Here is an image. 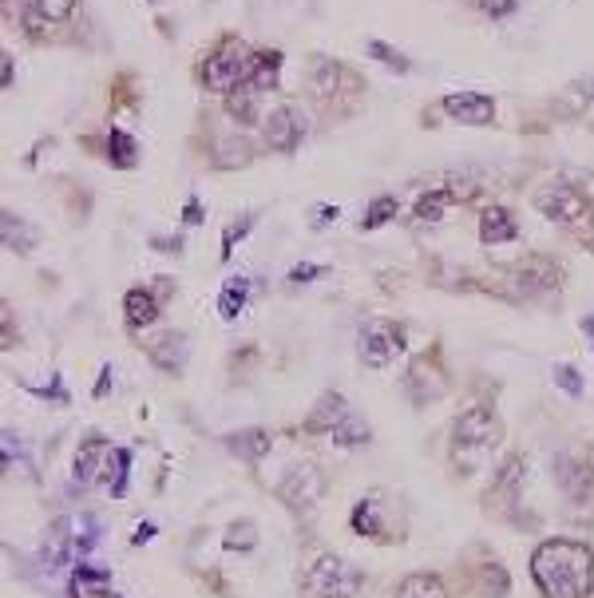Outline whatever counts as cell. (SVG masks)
Wrapping results in <instances>:
<instances>
[{"mask_svg": "<svg viewBox=\"0 0 594 598\" xmlns=\"http://www.w3.org/2000/svg\"><path fill=\"white\" fill-rule=\"evenodd\" d=\"M531 579L543 598H587L594 591L591 547L575 539H547L531 555Z\"/></svg>", "mask_w": 594, "mask_h": 598, "instance_id": "cell-1", "label": "cell"}, {"mask_svg": "<svg viewBox=\"0 0 594 598\" xmlns=\"http://www.w3.org/2000/svg\"><path fill=\"white\" fill-rule=\"evenodd\" d=\"M503 440V424L499 416L488 412V408H468L456 416V428H452V460L460 472H472L480 468V460L499 448Z\"/></svg>", "mask_w": 594, "mask_h": 598, "instance_id": "cell-2", "label": "cell"}, {"mask_svg": "<svg viewBox=\"0 0 594 598\" xmlns=\"http://www.w3.org/2000/svg\"><path fill=\"white\" fill-rule=\"evenodd\" d=\"M361 587H365V575L337 555H321L305 571V595L309 598H353Z\"/></svg>", "mask_w": 594, "mask_h": 598, "instance_id": "cell-3", "label": "cell"}, {"mask_svg": "<svg viewBox=\"0 0 594 598\" xmlns=\"http://www.w3.org/2000/svg\"><path fill=\"white\" fill-rule=\"evenodd\" d=\"M246 52H242V44H226V48H218L214 56H206V64H202V84L210 88V92H238L242 88V80H246Z\"/></svg>", "mask_w": 594, "mask_h": 598, "instance_id": "cell-4", "label": "cell"}, {"mask_svg": "<svg viewBox=\"0 0 594 598\" xmlns=\"http://www.w3.org/2000/svg\"><path fill=\"white\" fill-rule=\"evenodd\" d=\"M357 349H361V361L369 369H385L396 353H404V329L396 321H369L361 329Z\"/></svg>", "mask_w": 594, "mask_h": 598, "instance_id": "cell-5", "label": "cell"}, {"mask_svg": "<svg viewBox=\"0 0 594 598\" xmlns=\"http://www.w3.org/2000/svg\"><path fill=\"white\" fill-rule=\"evenodd\" d=\"M535 206H539V214H547V218H555V222H563V226H583V222H591V206H587V199H583L571 183H551V187H543V191L535 195Z\"/></svg>", "mask_w": 594, "mask_h": 598, "instance_id": "cell-6", "label": "cell"}, {"mask_svg": "<svg viewBox=\"0 0 594 598\" xmlns=\"http://www.w3.org/2000/svg\"><path fill=\"white\" fill-rule=\"evenodd\" d=\"M559 488L567 492V499L587 503V496H594V452H563L551 464Z\"/></svg>", "mask_w": 594, "mask_h": 598, "instance_id": "cell-7", "label": "cell"}, {"mask_svg": "<svg viewBox=\"0 0 594 598\" xmlns=\"http://www.w3.org/2000/svg\"><path fill=\"white\" fill-rule=\"evenodd\" d=\"M325 492V476H321V468L317 464H297L286 472V480L278 484V496L286 499L294 511H309L317 499Z\"/></svg>", "mask_w": 594, "mask_h": 598, "instance_id": "cell-8", "label": "cell"}, {"mask_svg": "<svg viewBox=\"0 0 594 598\" xmlns=\"http://www.w3.org/2000/svg\"><path fill=\"white\" fill-rule=\"evenodd\" d=\"M353 531L365 535V539H377V543H393L396 531L393 515H389V499L385 496H369L353 507Z\"/></svg>", "mask_w": 594, "mask_h": 598, "instance_id": "cell-9", "label": "cell"}, {"mask_svg": "<svg viewBox=\"0 0 594 598\" xmlns=\"http://www.w3.org/2000/svg\"><path fill=\"white\" fill-rule=\"evenodd\" d=\"M262 131H266V143L274 147V151H294L297 143L305 139V115L297 111V107H274L270 115H266V123H262Z\"/></svg>", "mask_w": 594, "mask_h": 598, "instance_id": "cell-10", "label": "cell"}, {"mask_svg": "<svg viewBox=\"0 0 594 598\" xmlns=\"http://www.w3.org/2000/svg\"><path fill=\"white\" fill-rule=\"evenodd\" d=\"M515 282L523 294H547L563 282V266L555 258H543V254H531L515 266Z\"/></svg>", "mask_w": 594, "mask_h": 598, "instance_id": "cell-11", "label": "cell"}, {"mask_svg": "<svg viewBox=\"0 0 594 598\" xmlns=\"http://www.w3.org/2000/svg\"><path fill=\"white\" fill-rule=\"evenodd\" d=\"M444 389H448V377H444L436 353H432V357H428V353L416 357L412 369H408V393L416 397V404H424V400H440L444 397Z\"/></svg>", "mask_w": 594, "mask_h": 598, "instance_id": "cell-12", "label": "cell"}, {"mask_svg": "<svg viewBox=\"0 0 594 598\" xmlns=\"http://www.w3.org/2000/svg\"><path fill=\"white\" fill-rule=\"evenodd\" d=\"M278 76H282V52H254L250 60H246V80H242V88H250L254 96H262V92H274L278 88Z\"/></svg>", "mask_w": 594, "mask_h": 598, "instance_id": "cell-13", "label": "cell"}, {"mask_svg": "<svg viewBox=\"0 0 594 598\" xmlns=\"http://www.w3.org/2000/svg\"><path fill=\"white\" fill-rule=\"evenodd\" d=\"M349 420V404H345V397L341 393H325V397L313 404V412L305 416V432H313V436H333L341 424Z\"/></svg>", "mask_w": 594, "mask_h": 598, "instance_id": "cell-14", "label": "cell"}, {"mask_svg": "<svg viewBox=\"0 0 594 598\" xmlns=\"http://www.w3.org/2000/svg\"><path fill=\"white\" fill-rule=\"evenodd\" d=\"M444 111L452 115V119H460V123H492L495 119V103L488 96H476V92H456V96H448L444 100Z\"/></svg>", "mask_w": 594, "mask_h": 598, "instance_id": "cell-15", "label": "cell"}, {"mask_svg": "<svg viewBox=\"0 0 594 598\" xmlns=\"http://www.w3.org/2000/svg\"><path fill=\"white\" fill-rule=\"evenodd\" d=\"M127 472H131L127 452H123V448H111L107 460H103V472H99L96 488L99 492H107V496H123V488H127Z\"/></svg>", "mask_w": 594, "mask_h": 598, "instance_id": "cell-16", "label": "cell"}, {"mask_svg": "<svg viewBox=\"0 0 594 598\" xmlns=\"http://www.w3.org/2000/svg\"><path fill=\"white\" fill-rule=\"evenodd\" d=\"M147 353H151V361H155L159 369H183V361H187V341H183V333H159V337L147 345Z\"/></svg>", "mask_w": 594, "mask_h": 598, "instance_id": "cell-17", "label": "cell"}, {"mask_svg": "<svg viewBox=\"0 0 594 598\" xmlns=\"http://www.w3.org/2000/svg\"><path fill=\"white\" fill-rule=\"evenodd\" d=\"M226 448H230L238 460L258 464V460L270 452V432H266V428H246V432H238V436H226Z\"/></svg>", "mask_w": 594, "mask_h": 598, "instance_id": "cell-18", "label": "cell"}, {"mask_svg": "<svg viewBox=\"0 0 594 598\" xmlns=\"http://www.w3.org/2000/svg\"><path fill=\"white\" fill-rule=\"evenodd\" d=\"M123 313H127V325H131V329H147V325L159 317V301H155L151 290H127Z\"/></svg>", "mask_w": 594, "mask_h": 598, "instance_id": "cell-19", "label": "cell"}, {"mask_svg": "<svg viewBox=\"0 0 594 598\" xmlns=\"http://www.w3.org/2000/svg\"><path fill=\"white\" fill-rule=\"evenodd\" d=\"M523 472H527L523 456H507V460H503V468H499V476H495V484H492V499H495V503H511V499L519 496Z\"/></svg>", "mask_w": 594, "mask_h": 598, "instance_id": "cell-20", "label": "cell"}, {"mask_svg": "<svg viewBox=\"0 0 594 598\" xmlns=\"http://www.w3.org/2000/svg\"><path fill=\"white\" fill-rule=\"evenodd\" d=\"M107 452H111L107 440H88V444L76 452V480H80V484H96L99 472H103Z\"/></svg>", "mask_w": 594, "mask_h": 598, "instance_id": "cell-21", "label": "cell"}, {"mask_svg": "<svg viewBox=\"0 0 594 598\" xmlns=\"http://www.w3.org/2000/svg\"><path fill=\"white\" fill-rule=\"evenodd\" d=\"M480 238L488 242V246H499V242H511L515 238V218L503 210V206H488L484 214H480Z\"/></svg>", "mask_w": 594, "mask_h": 598, "instance_id": "cell-22", "label": "cell"}, {"mask_svg": "<svg viewBox=\"0 0 594 598\" xmlns=\"http://www.w3.org/2000/svg\"><path fill=\"white\" fill-rule=\"evenodd\" d=\"M36 226H28V222H20V218H12L8 210H4V246L8 250H16V254H28V250H36Z\"/></svg>", "mask_w": 594, "mask_h": 598, "instance_id": "cell-23", "label": "cell"}, {"mask_svg": "<svg viewBox=\"0 0 594 598\" xmlns=\"http://www.w3.org/2000/svg\"><path fill=\"white\" fill-rule=\"evenodd\" d=\"M396 598H448V587L440 583V575H408L404 583H400V591Z\"/></svg>", "mask_w": 594, "mask_h": 598, "instance_id": "cell-24", "label": "cell"}, {"mask_svg": "<svg viewBox=\"0 0 594 598\" xmlns=\"http://www.w3.org/2000/svg\"><path fill=\"white\" fill-rule=\"evenodd\" d=\"M107 159H111V167L131 171L135 159H139V143H135L127 131H111V139H107Z\"/></svg>", "mask_w": 594, "mask_h": 598, "instance_id": "cell-25", "label": "cell"}, {"mask_svg": "<svg viewBox=\"0 0 594 598\" xmlns=\"http://www.w3.org/2000/svg\"><path fill=\"white\" fill-rule=\"evenodd\" d=\"M246 298H250V282H246V278H230L226 290H222V298H218V313H222L226 321H234V317L246 309Z\"/></svg>", "mask_w": 594, "mask_h": 598, "instance_id": "cell-26", "label": "cell"}, {"mask_svg": "<svg viewBox=\"0 0 594 598\" xmlns=\"http://www.w3.org/2000/svg\"><path fill=\"white\" fill-rule=\"evenodd\" d=\"M337 76H345L341 64H333V60H317V64H313V92H317L321 100H329V96L337 92Z\"/></svg>", "mask_w": 594, "mask_h": 598, "instance_id": "cell-27", "label": "cell"}, {"mask_svg": "<svg viewBox=\"0 0 594 598\" xmlns=\"http://www.w3.org/2000/svg\"><path fill=\"white\" fill-rule=\"evenodd\" d=\"M76 598H99V595H111V579L107 575H99V571H88V567H80L76 571Z\"/></svg>", "mask_w": 594, "mask_h": 598, "instance_id": "cell-28", "label": "cell"}, {"mask_svg": "<svg viewBox=\"0 0 594 598\" xmlns=\"http://www.w3.org/2000/svg\"><path fill=\"white\" fill-rule=\"evenodd\" d=\"M507 595V571L499 563H484L480 567V595L476 598H503Z\"/></svg>", "mask_w": 594, "mask_h": 598, "instance_id": "cell-29", "label": "cell"}, {"mask_svg": "<svg viewBox=\"0 0 594 598\" xmlns=\"http://www.w3.org/2000/svg\"><path fill=\"white\" fill-rule=\"evenodd\" d=\"M254 547H258V527L250 519H238L226 531V551H254Z\"/></svg>", "mask_w": 594, "mask_h": 598, "instance_id": "cell-30", "label": "cell"}, {"mask_svg": "<svg viewBox=\"0 0 594 598\" xmlns=\"http://www.w3.org/2000/svg\"><path fill=\"white\" fill-rule=\"evenodd\" d=\"M226 111H230V119H238V123H254V119H258V111H254V92H250V88L230 92Z\"/></svg>", "mask_w": 594, "mask_h": 598, "instance_id": "cell-31", "label": "cell"}, {"mask_svg": "<svg viewBox=\"0 0 594 598\" xmlns=\"http://www.w3.org/2000/svg\"><path fill=\"white\" fill-rule=\"evenodd\" d=\"M214 159H218V167H242V163H250V147H246V139H222Z\"/></svg>", "mask_w": 594, "mask_h": 598, "instance_id": "cell-32", "label": "cell"}, {"mask_svg": "<svg viewBox=\"0 0 594 598\" xmlns=\"http://www.w3.org/2000/svg\"><path fill=\"white\" fill-rule=\"evenodd\" d=\"M444 206H448V191H428V195L416 199V218L440 222V218H444Z\"/></svg>", "mask_w": 594, "mask_h": 598, "instance_id": "cell-33", "label": "cell"}, {"mask_svg": "<svg viewBox=\"0 0 594 598\" xmlns=\"http://www.w3.org/2000/svg\"><path fill=\"white\" fill-rule=\"evenodd\" d=\"M389 218H396V199H377L369 210H365V218H361V230H377V226H385Z\"/></svg>", "mask_w": 594, "mask_h": 598, "instance_id": "cell-34", "label": "cell"}, {"mask_svg": "<svg viewBox=\"0 0 594 598\" xmlns=\"http://www.w3.org/2000/svg\"><path fill=\"white\" fill-rule=\"evenodd\" d=\"M72 8H76V0H32V12L40 20H64V16H72Z\"/></svg>", "mask_w": 594, "mask_h": 598, "instance_id": "cell-35", "label": "cell"}, {"mask_svg": "<svg viewBox=\"0 0 594 598\" xmlns=\"http://www.w3.org/2000/svg\"><path fill=\"white\" fill-rule=\"evenodd\" d=\"M369 56H373V60H381V64H389L393 72H408V68H412V64H408V60H404L396 48L381 44V40H369Z\"/></svg>", "mask_w": 594, "mask_h": 598, "instance_id": "cell-36", "label": "cell"}, {"mask_svg": "<svg viewBox=\"0 0 594 598\" xmlns=\"http://www.w3.org/2000/svg\"><path fill=\"white\" fill-rule=\"evenodd\" d=\"M555 385H559L567 397H583V381H579L575 365H555Z\"/></svg>", "mask_w": 594, "mask_h": 598, "instance_id": "cell-37", "label": "cell"}, {"mask_svg": "<svg viewBox=\"0 0 594 598\" xmlns=\"http://www.w3.org/2000/svg\"><path fill=\"white\" fill-rule=\"evenodd\" d=\"M250 222H254V218H242L238 226H226V238H222V258H230V250H234V242H238V238H242V234L250 230Z\"/></svg>", "mask_w": 594, "mask_h": 598, "instance_id": "cell-38", "label": "cell"}, {"mask_svg": "<svg viewBox=\"0 0 594 598\" xmlns=\"http://www.w3.org/2000/svg\"><path fill=\"white\" fill-rule=\"evenodd\" d=\"M480 8L488 16H511L515 12V0H480Z\"/></svg>", "mask_w": 594, "mask_h": 598, "instance_id": "cell-39", "label": "cell"}, {"mask_svg": "<svg viewBox=\"0 0 594 598\" xmlns=\"http://www.w3.org/2000/svg\"><path fill=\"white\" fill-rule=\"evenodd\" d=\"M317 274H321V266H313V262H301V266H294L290 282H309V278H317Z\"/></svg>", "mask_w": 594, "mask_h": 598, "instance_id": "cell-40", "label": "cell"}, {"mask_svg": "<svg viewBox=\"0 0 594 598\" xmlns=\"http://www.w3.org/2000/svg\"><path fill=\"white\" fill-rule=\"evenodd\" d=\"M187 222H202V202L198 199L187 202Z\"/></svg>", "mask_w": 594, "mask_h": 598, "instance_id": "cell-41", "label": "cell"}, {"mask_svg": "<svg viewBox=\"0 0 594 598\" xmlns=\"http://www.w3.org/2000/svg\"><path fill=\"white\" fill-rule=\"evenodd\" d=\"M583 329L591 333V341H594V317H587V321H583Z\"/></svg>", "mask_w": 594, "mask_h": 598, "instance_id": "cell-42", "label": "cell"}]
</instances>
